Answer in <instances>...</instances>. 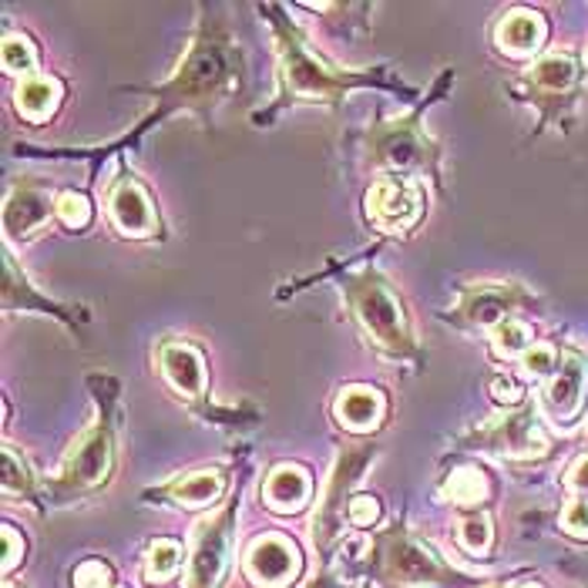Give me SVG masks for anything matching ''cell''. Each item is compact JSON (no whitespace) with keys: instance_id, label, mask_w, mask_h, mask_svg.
Instances as JSON below:
<instances>
[{"instance_id":"6da1fadb","label":"cell","mask_w":588,"mask_h":588,"mask_svg":"<svg viewBox=\"0 0 588 588\" xmlns=\"http://www.w3.org/2000/svg\"><path fill=\"white\" fill-rule=\"evenodd\" d=\"M347 303L357 316V324L363 327L366 340L394 357H410L414 353V337L404 319L397 293L387 286L384 276L377 273H360L350 276L347 283Z\"/></svg>"},{"instance_id":"7a4b0ae2","label":"cell","mask_w":588,"mask_h":588,"mask_svg":"<svg viewBox=\"0 0 588 588\" xmlns=\"http://www.w3.org/2000/svg\"><path fill=\"white\" fill-rule=\"evenodd\" d=\"M280 61H283V84L286 94L293 98H316V101H330L337 98L347 81L343 75H333L324 61H319L313 50L293 34V31H280Z\"/></svg>"},{"instance_id":"3957f363","label":"cell","mask_w":588,"mask_h":588,"mask_svg":"<svg viewBox=\"0 0 588 588\" xmlns=\"http://www.w3.org/2000/svg\"><path fill=\"white\" fill-rule=\"evenodd\" d=\"M363 208H366L370 226L377 229V233H384V236H404L420 219L423 195H420V189L410 179L391 176V179H381V182L370 185V192L363 199Z\"/></svg>"},{"instance_id":"277c9868","label":"cell","mask_w":588,"mask_h":588,"mask_svg":"<svg viewBox=\"0 0 588 588\" xmlns=\"http://www.w3.org/2000/svg\"><path fill=\"white\" fill-rule=\"evenodd\" d=\"M370 158L381 169H423L434 162V145L417 128L414 118H397L370 132Z\"/></svg>"},{"instance_id":"5b68a950","label":"cell","mask_w":588,"mask_h":588,"mask_svg":"<svg viewBox=\"0 0 588 588\" xmlns=\"http://www.w3.org/2000/svg\"><path fill=\"white\" fill-rule=\"evenodd\" d=\"M109 471H112V427L98 420L78 438V444L65 457L58 480L68 491H84V488L101 485V480L109 477Z\"/></svg>"},{"instance_id":"8992f818","label":"cell","mask_w":588,"mask_h":588,"mask_svg":"<svg viewBox=\"0 0 588 588\" xmlns=\"http://www.w3.org/2000/svg\"><path fill=\"white\" fill-rule=\"evenodd\" d=\"M474 441L480 448H488L495 454H508V457H539L549 448L542 427H539V420H534L531 410H518L505 420L488 423Z\"/></svg>"},{"instance_id":"52a82bcc","label":"cell","mask_w":588,"mask_h":588,"mask_svg":"<svg viewBox=\"0 0 588 588\" xmlns=\"http://www.w3.org/2000/svg\"><path fill=\"white\" fill-rule=\"evenodd\" d=\"M299 572V552L293 542L265 534V539L252 542L246 552V575L259 588H283L296 578Z\"/></svg>"},{"instance_id":"ba28073f","label":"cell","mask_w":588,"mask_h":588,"mask_svg":"<svg viewBox=\"0 0 588 588\" xmlns=\"http://www.w3.org/2000/svg\"><path fill=\"white\" fill-rule=\"evenodd\" d=\"M179 81H182L179 101H195V98L205 101V98H212V94L219 91V84L229 81V75H226V55L212 41H205L202 47L192 50L189 61L179 68Z\"/></svg>"},{"instance_id":"9c48e42d","label":"cell","mask_w":588,"mask_h":588,"mask_svg":"<svg viewBox=\"0 0 588 588\" xmlns=\"http://www.w3.org/2000/svg\"><path fill=\"white\" fill-rule=\"evenodd\" d=\"M109 216H112V223H115L118 233L135 236V239L151 236L155 226H158L148 195H145L132 179H125V182H118V185L112 189V195H109Z\"/></svg>"},{"instance_id":"30bf717a","label":"cell","mask_w":588,"mask_h":588,"mask_svg":"<svg viewBox=\"0 0 588 588\" xmlns=\"http://www.w3.org/2000/svg\"><path fill=\"white\" fill-rule=\"evenodd\" d=\"M588 391V366L578 353H565L562 370L552 377L549 391H545V407L555 420H572L581 410Z\"/></svg>"},{"instance_id":"8fae6325","label":"cell","mask_w":588,"mask_h":588,"mask_svg":"<svg viewBox=\"0 0 588 588\" xmlns=\"http://www.w3.org/2000/svg\"><path fill=\"white\" fill-rule=\"evenodd\" d=\"M384 568L394 581L404 585H427L438 578V562L431 558V552L420 549L417 542L404 539V534H391L387 539V555H384Z\"/></svg>"},{"instance_id":"7c38bea8","label":"cell","mask_w":588,"mask_h":588,"mask_svg":"<svg viewBox=\"0 0 588 588\" xmlns=\"http://www.w3.org/2000/svg\"><path fill=\"white\" fill-rule=\"evenodd\" d=\"M518 306V293L508 290V286H477V290H467L461 296V306H457V316L464 324H474V327H498L505 319H511L508 313Z\"/></svg>"},{"instance_id":"4fadbf2b","label":"cell","mask_w":588,"mask_h":588,"mask_svg":"<svg viewBox=\"0 0 588 588\" xmlns=\"http://www.w3.org/2000/svg\"><path fill=\"white\" fill-rule=\"evenodd\" d=\"M158 366H162L166 381L179 394H185L192 400H199L205 394V363H202L199 350H192L189 343H166L162 353H158Z\"/></svg>"},{"instance_id":"5bb4252c","label":"cell","mask_w":588,"mask_h":588,"mask_svg":"<svg viewBox=\"0 0 588 588\" xmlns=\"http://www.w3.org/2000/svg\"><path fill=\"white\" fill-rule=\"evenodd\" d=\"M495 41H498L501 50H508V55H514V58L534 55V50H539L542 41H545V21H542V14L514 8V11H508L501 18V24L495 31Z\"/></svg>"},{"instance_id":"9a60e30c","label":"cell","mask_w":588,"mask_h":588,"mask_svg":"<svg viewBox=\"0 0 588 588\" xmlns=\"http://www.w3.org/2000/svg\"><path fill=\"white\" fill-rule=\"evenodd\" d=\"M333 410H337V420L347 427V431H373L384 417V397H381V391L353 384V387L340 391Z\"/></svg>"},{"instance_id":"2e32d148","label":"cell","mask_w":588,"mask_h":588,"mask_svg":"<svg viewBox=\"0 0 588 588\" xmlns=\"http://www.w3.org/2000/svg\"><path fill=\"white\" fill-rule=\"evenodd\" d=\"M262 498L273 511H299L309 501V474L296 464H280L262 485Z\"/></svg>"},{"instance_id":"e0dca14e","label":"cell","mask_w":588,"mask_h":588,"mask_svg":"<svg viewBox=\"0 0 588 588\" xmlns=\"http://www.w3.org/2000/svg\"><path fill=\"white\" fill-rule=\"evenodd\" d=\"M226 514H219L212 524L202 528L199 534V549H195V562H192V585L195 588H208L216 585L223 562H226Z\"/></svg>"},{"instance_id":"ac0fdd59","label":"cell","mask_w":588,"mask_h":588,"mask_svg":"<svg viewBox=\"0 0 588 588\" xmlns=\"http://www.w3.org/2000/svg\"><path fill=\"white\" fill-rule=\"evenodd\" d=\"M14 101H18V112L27 122H47L61 101V81L58 78H27L18 84Z\"/></svg>"},{"instance_id":"d6986e66","label":"cell","mask_w":588,"mask_h":588,"mask_svg":"<svg viewBox=\"0 0 588 588\" xmlns=\"http://www.w3.org/2000/svg\"><path fill=\"white\" fill-rule=\"evenodd\" d=\"M47 199L34 189H18L8 199V212H4V223L11 236H31L37 229L47 226Z\"/></svg>"},{"instance_id":"ffe728a7","label":"cell","mask_w":588,"mask_h":588,"mask_svg":"<svg viewBox=\"0 0 588 588\" xmlns=\"http://www.w3.org/2000/svg\"><path fill=\"white\" fill-rule=\"evenodd\" d=\"M223 488H226V480L219 471H195V474L176 480L169 488V498L185 508H205L223 495Z\"/></svg>"},{"instance_id":"44dd1931","label":"cell","mask_w":588,"mask_h":588,"mask_svg":"<svg viewBox=\"0 0 588 588\" xmlns=\"http://www.w3.org/2000/svg\"><path fill=\"white\" fill-rule=\"evenodd\" d=\"M531 84L534 88H545V91H568L578 78V65L572 55H565V50H555V55H545L539 58V65H534L528 71Z\"/></svg>"},{"instance_id":"7402d4cb","label":"cell","mask_w":588,"mask_h":588,"mask_svg":"<svg viewBox=\"0 0 588 588\" xmlns=\"http://www.w3.org/2000/svg\"><path fill=\"white\" fill-rule=\"evenodd\" d=\"M444 498H451L454 505H477V501H485L488 498V480H485V471H477L471 464L457 467L451 477H448V485H444Z\"/></svg>"},{"instance_id":"603a6c76","label":"cell","mask_w":588,"mask_h":588,"mask_svg":"<svg viewBox=\"0 0 588 588\" xmlns=\"http://www.w3.org/2000/svg\"><path fill=\"white\" fill-rule=\"evenodd\" d=\"M179 562H182V549L169 539H158L145 555V578L148 581H166L179 572Z\"/></svg>"},{"instance_id":"cb8c5ba5","label":"cell","mask_w":588,"mask_h":588,"mask_svg":"<svg viewBox=\"0 0 588 588\" xmlns=\"http://www.w3.org/2000/svg\"><path fill=\"white\" fill-rule=\"evenodd\" d=\"M531 333H528V327L524 324H518V319H505V324H498L495 330H491V343H495V353L498 357H524L528 350H531Z\"/></svg>"},{"instance_id":"d4e9b609","label":"cell","mask_w":588,"mask_h":588,"mask_svg":"<svg viewBox=\"0 0 588 588\" xmlns=\"http://www.w3.org/2000/svg\"><path fill=\"white\" fill-rule=\"evenodd\" d=\"M34 65H37V58H34L31 41L21 37V34H8L4 37V71L27 81V75L34 71Z\"/></svg>"},{"instance_id":"484cf974","label":"cell","mask_w":588,"mask_h":588,"mask_svg":"<svg viewBox=\"0 0 588 588\" xmlns=\"http://www.w3.org/2000/svg\"><path fill=\"white\" fill-rule=\"evenodd\" d=\"M457 542H461L464 552H471V555H485L488 545H491V518L480 511V514H471L467 521H461Z\"/></svg>"},{"instance_id":"4316f807","label":"cell","mask_w":588,"mask_h":588,"mask_svg":"<svg viewBox=\"0 0 588 588\" xmlns=\"http://www.w3.org/2000/svg\"><path fill=\"white\" fill-rule=\"evenodd\" d=\"M55 216H58L68 229H81V226H88V219H91V205H88V199H84L81 192H61V195L55 199Z\"/></svg>"},{"instance_id":"83f0119b","label":"cell","mask_w":588,"mask_h":588,"mask_svg":"<svg viewBox=\"0 0 588 588\" xmlns=\"http://www.w3.org/2000/svg\"><path fill=\"white\" fill-rule=\"evenodd\" d=\"M521 366L528 377H549V373H555V350L539 343V347H531L524 357H521Z\"/></svg>"},{"instance_id":"f1b7e54d","label":"cell","mask_w":588,"mask_h":588,"mask_svg":"<svg viewBox=\"0 0 588 588\" xmlns=\"http://www.w3.org/2000/svg\"><path fill=\"white\" fill-rule=\"evenodd\" d=\"M27 471L24 464H18V454L11 448H4V491L8 495H27Z\"/></svg>"},{"instance_id":"f546056e","label":"cell","mask_w":588,"mask_h":588,"mask_svg":"<svg viewBox=\"0 0 588 588\" xmlns=\"http://www.w3.org/2000/svg\"><path fill=\"white\" fill-rule=\"evenodd\" d=\"M75 585L78 588H112V572L104 562H84L75 572Z\"/></svg>"},{"instance_id":"4dcf8cb0","label":"cell","mask_w":588,"mask_h":588,"mask_svg":"<svg viewBox=\"0 0 588 588\" xmlns=\"http://www.w3.org/2000/svg\"><path fill=\"white\" fill-rule=\"evenodd\" d=\"M562 528H565L568 534H575V539H588V501H585V498L565 505V511H562Z\"/></svg>"},{"instance_id":"1f68e13d","label":"cell","mask_w":588,"mask_h":588,"mask_svg":"<svg viewBox=\"0 0 588 588\" xmlns=\"http://www.w3.org/2000/svg\"><path fill=\"white\" fill-rule=\"evenodd\" d=\"M347 514H350V521H353L357 528H370L373 521L381 518V505L373 501L370 495H357V498H350V508H347Z\"/></svg>"},{"instance_id":"d6a6232c","label":"cell","mask_w":588,"mask_h":588,"mask_svg":"<svg viewBox=\"0 0 588 588\" xmlns=\"http://www.w3.org/2000/svg\"><path fill=\"white\" fill-rule=\"evenodd\" d=\"M565 480H568V488H572L575 495H581V498L588 501V454L575 461V467L568 471Z\"/></svg>"},{"instance_id":"836d02e7","label":"cell","mask_w":588,"mask_h":588,"mask_svg":"<svg viewBox=\"0 0 588 588\" xmlns=\"http://www.w3.org/2000/svg\"><path fill=\"white\" fill-rule=\"evenodd\" d=\"M24 545L18 542V531L14 528H4V572H11L21 558Z\"/></svg>"},{"instance_id":"e575fe53","label":"cell","mask_w":588,"mask_h":588,"mask_svg":"<svg viewBox=\"0 0 588 588\" xmlns=\"http://www.w3.org/2000/svg\"><path fill=\"white\" fill-rule=\"evenodd\" d=\"M491 394H495L498 404H518V400H521V387H518L514 381H508V377L495 381V384H491Z\"/></svg>"},{"instance_id":"d590c367","label":"cell","mask_w":588,"mask_h":588,"mask_svg":"<svg viewBox=\"0 0 588 588\" xmlns=\"http://www.w3.org/2000/svg\"><path fill=\"white\" fill-rule=\"evenodd\" d=\"M521 588H539V585H521Z\"/></svg>"},{"instance_id":"8d00e7d4","label":"cell","mask_w":588,"mask_h":588,"mask_svg":"<svg viewBox=\"0 0 588 588\" xmlns=\"http://www.w3.org/2000/svg\"><path fill=\"white\" fill-rule=\"evenodd\" d=\"M491 588H501V585H491Z\"/></svg>"}]
</instances>
